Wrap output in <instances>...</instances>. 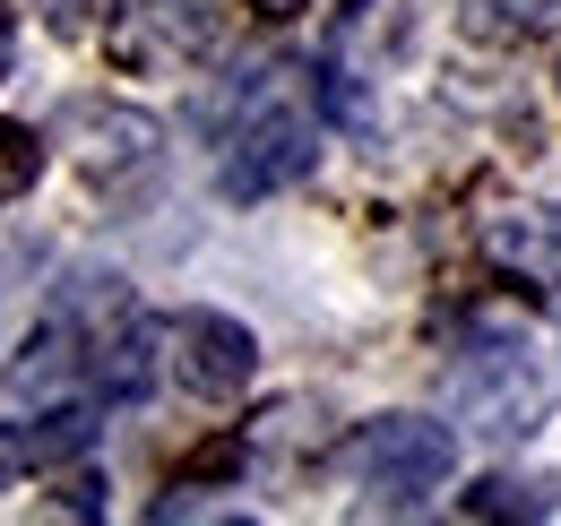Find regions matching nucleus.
<instances>
[{
    "mask_svg": "<svg viewBox=\"0 0 561 526\" xmlns=\"http://www.w3.org/2000/svg\"><path fill=\"white\" fill-rule=\"evenodd\" d=\"M164 371H173L191 397L225 405V397L251 389L260 345H251V329H242V320H225V311H173V320H164Z\"/></svg>",
    "mask_w": 561,
    "mask_h": 526,
    "instance_id": "20e7f679",
    "label": "nucleus"
},
{
    "mask_svg": "<svg viewBox=\"0 0 561 526\" xmlns=\"http://www.w3.org/2000/svg\"><path fill=\"white\" fill-rule=\"evenodd\" d=\"M216 35H225V9H216V0H139L130 26H122V61L130 69H173V61H199Z\"/></svg>",
    "mask_w": 561,
    "mask_h": 526,
    "instance_id": "423d86ee",
    "label": "nucleus"
},
{
    "mask_svg": "<svg viewBox=\"0 0 561 526\" xmlns=\"http://www.w3.org/2000/svg\"><path fill=\"white\" fill-rule=\"evenodd\" d=\"M35 173H44V147H35V130H18V122H0V207L35 191Z\"/></svg>",
    "mask_w": 561,
    "mask_h": 526,
    "instance_id": "1a4fd4ad",
    "label": "nucleus"
},
{
    "mask_svg": "<svg viewBox=\"0 0 561 526\" xmlns=\"http://www.w3.org/2000/svg\"><path fill=\"white\" fill-rule=\"evenodd\" d=\"M95 432H104V405H61V414H18V423H0V483L87 458Z\"/></svg>",
    "mask_w": 561,
    "mask_h": 526,
    "instance_id": "0eeeda50",
    "label": "nucleus"
},
{
    "mask_svg": "<svg viewBox=\"0 0 561 526\" xmlns=\"http://www.w3.org/2000/svg\"><path fill=\"white\" fill-rule=\"evenodd\" d=\"M9 61H18V18L0 9V78H9Z\"/></svg>",
    "mask_w": 561,
    "mask_h": 526,
    "instance_id": "f8f14e48",
    "label": "nucleus"
},
{
    "mask_svg": "<svg viewBox=\"0 0 561 526\" xmlns=\"http://www.w3.org/2000/svg\"><path fill=\"white\" fill-rule=\"evenodd\" d=\"M458 466V432L432 423V414H380L354 432V474L380 510H415L423 492H440Z\"/></svg>",
    "mask_w": 561,
    "mask_h": 526,
    "instance_id": "7ed1b4c3",
    "label": "nucleus"
},
{
    "mask_svg": "<svg viewBox=\"0 0 561 526\" xmlns=\"http://www.w3.org/2000/svg\"><path fill=\"white\" fill-rule=\"evenodd\" d=\"M260 18H294V9H311V0H251Z\"/></svg>",
    "mask_w": 561,
    "mask_h": 526,
    "instance_id": "ddd939ff",
    "label": "nucleus"
},
{
    "mask_svg": "<svg viewBox=\"0 0 561 526\" xmlns=\"http://www.w3.org/2000/svg\"><path fill=\"white\" fill-rule=\"evenodd\" d=\"M35 9H44V18L61 26V35H78V26H87V18L104 9V0H35Z\"/></svg>",
    "mask_w": 561,
    "mask_h": 526,
    "instance_id": "9d476101",
    "label": "nucleus"
},
{
    "mask_svg": "<svg viewBox=\"0 0 561 526\" xmlns=\"http://www.w3.org/2000/svg\"><path fill=\"white\" fill-rule=\"evenodd\" d=\"M61 510H78V518H95V510H104V483H95V474H70V492H61Z\"/></svg>",
    "mask_w": 561,
    "mask_h": 526,
    "instance_id": "9b49d317",
    "label": "nucleus"
},
{
    "mask_svg": "<svg viewBox=\"0 0 561 526\" xmlns=\"http://www.w3.org/2000/svg\"><path fill=\"white\" fill-rule=\"evenodd\" d=\"M311 113L285 95V87H260L251 104H242V122L225 130V156H216V191L225 198H268L285 182H302L311 173Z\"/></svg>",
    "mask_w": 561,
    "mask_h": 526,
    "instance_id": "f03ea898",
    "label": "nucleus"
},
{
    "mask_svg": "<svg viewBox=\"0 0 561 526\" xmlns=\"http://www.w3.org/2000/svg\"><path fill=\"white\" fill-rule=\"evenodd\" d=\"M449 405L484 441H527L561 405V345L518 320H476L449 345Z\"/></svg>",
    "mask_w": 561,
    "mask_h": 526,
    "instance_id": "f257e3e1",
    "label": "nucleus"
},
{
    "mask_svg": "<svg viewBox=\"0 0 561 526\" xmlns=\"http://www.w3.org/2000/svg\"><path fill=\"white\" fill-rule=\"evenodd\" d=\"M553 510H561L553 474H484L467 492V518H553Z\"/></svg>",
    "mask_w": 561,
    "mask_h": 526,
    "instance_id": "6e6552de",
    "label": "nucleus"
},
{
    "mask_svg": "<svg viewBox=\"0 0 561 526\" xmlns=\"http://www.w3.org/2000/svg\"><path fill=\"white\" fill-rule=\"evenodd\" d=\"M484 260L492 276L510 285H536V294H561V207L553 198H510L484 216Z\"/></svg>",
    "mask_w": 561,
    "mask_h": 526,
    "instance_id": "39448f33",
    "label": "nucleus"
}]
</instances>
